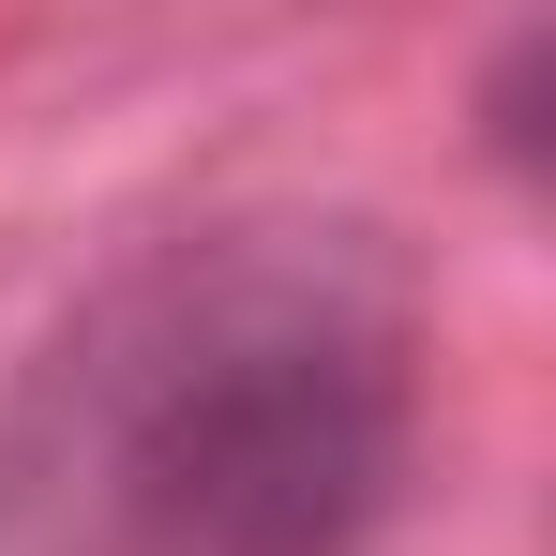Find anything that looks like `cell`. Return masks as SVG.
Instances as JSON below:
<instances>
[{"label": "cell", "mask_w": 556, "mask_h": 556, "mask_svg": "<svg viewBox=\"0 0 556 556\" xmlns=\"http://www.w3.org/2000/svg\"><path fill=\"white\" fill-rule=\"evenodd\" d=\"M406 437V316L301 226L151 256L0 437V556H331Z\"/></svg>", "instance_id": "cell-1"}]
</instances>
